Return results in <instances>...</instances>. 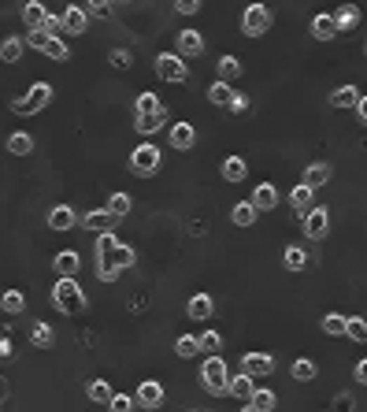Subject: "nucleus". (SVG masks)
<instances>
[{
    "label": "nucleus",
    "mask_w": 367,
    "mask_h": 412,
    "mask_svg": "<svg viewBox=\"0 0 367 412\" xmlns=\"http://www.w3.org/2000/svg\"><path fill=\"white\" fill-rule=\"evenodd\" d=\"M134 260H138V253L130 249L126 241L115 238V230L97 234V241H93V264L97 267L93 272H97L100 282H119L126 267H134Z\"/></svg>",
    "instance_id": "f257e3e1"
},
{
    "label": "nucleus",
    "mask_w": 367,
    "mask_h": 412,
    "mask_svg": "<svg viewBox=\"0 0 367 412\" xmlns=\"http://www.w3.org/2000/svg\"><path fill=\"white\" fill-rule=\"evenodd\" d=\"M52 308L63 316H78L86 308V290L78 286L74 275H60V282L52 286Z\"/></svg>",
    "instance_id": "f03ea898"
},
{
    "label": "nucleus",
    "mask_w": 367,
    "mask_h": 412,
    "mask_svg": "<svg viewBox=\"0 0 367 412\" xmlns=\"http://www.w3.org/2000/svg\"><path fill=\"white\" fill-rule=\"evenodd\" d=\"M201 383H204V390L215 394V397H222V394L230 390V371H227V360H222L219 353L204 357V364H201Z\"/></svg>",
    "instance_id": "7ed1b4c3"
},
{
    "label": "nucleus",
    "mask_w": 367,
    "mask_h": 412,
    "mask_svg": "<svg viewBox=\"0 0 367 412\" xmlns=\"http://www.w3.org/2000/svg\"><path fill=\"white\" fill-rule=\"evenodd\" d=\"M22 41L30 45V48H37V53H45L48 60H56V63H67L71 60V48L63 45V37L48 34V30H26Z\"/></svg>",
    "instance_id": "20e7f679"
},
{
    "label": "nucleus",
    "mask_w": 367,
    "mask_h": 412,
    "mask_svg": "<svg viewBox=\"0 0 367 412\" xmlns=\"http://www.w3.org/2000/svg\"><path fill=\"white\" fill-rule=\"evenodd\" d=\"M48 105H52V86L48 82H34L22 97L11 100V112L15 115H37V112H45Z\"/></svg>",
    "instance_id": "39448f33"
},
{
    "label": "nucleus",
    "mask_w": 367,
    "mask_h": 412,
    "mask_svg": "<svg viewBox=\"0 0 367 412\" xmlns=\"http://www.w3.org/2000/svg\"><path fill=\"white\" fill-rule=\"evenodd\" d=\"M152 67H156V74H160L164 82H189V63L182 60L178 53H160L152 60Z\"/></svg>",
    "instance_id": "423d86ee"
},
{
    "label": "nucleus",
    "mask_w": 367,
    "mask_h": 412,
    "mask_svg": "<svg viewBox=\"0 0 367 412\" xmlns=\"http://www.w3.org/2000/svg\"><path fill=\"white\" fill-rule=\"evenodd\" d=\"M160 164H164V157H160V149H156L152 141H141V145L130 152V171L134 175H156Z\"/></svg>",
    "instance_id": "0eeeda50"
},
{
    "label": "nucleus",
    "mask_w": 367,
    "mask_h": 412,
    "mask_svg": "<svg viewBox=\"0 0 367 412\" xmlns=\"http://www.w3.org/2000/svg\"><path fill=\"white\" fill-rule=\"evenodd\" d=\"M241 30H245V37H264L271 30V11H267V4H248L241 11Z\"/></svg>",
    "instance_id": "6e6552de"
},
{
    "label": "nucleus",
    "mask_w": 367,
    "mask_h": 412,
    "mask_svg": "<svg viewBox=\"0 0 367 412\" xmlns=\"http://www.w3.org/2000/svg\"><path fill=\"white\" fill-rule=\"evenodd\" d=\"M274 368H279V357H274V353H245L241 357V371H248L253 379L274 376Z\"/></svg>",
    "instance_id": "1a4fd4ad"
},
{
    "label": "nucleus",
    "mask_w": 367,
    "mask_h": 412,
    "mask_svg": "<svg viewBox=\"0 0 367 412\" xmlns=\"http://www.w3.org/2000/svg\"><path fill=\"white\" fill-rule=\"evenodd\" d=\"M326 230H331V212H326V208H308L305 212V238L323 241Z\"/></svg>",
    "instance_id": "9d476101"
},
{
    "label": "nucleus",
    "mask_w": 367,
    "mask_h": 412,
    "mask_svg": "<svg viewBox=\"0 0 367 412\" xmlns=\"http://www.w3.org/2000/svg\"><path fill=\"white\" fill-rule=\"evenodd\" d=\"M78 223H82L86 230H93V234H104V230H115V223H119V215H115V212H108V204H104V208L86 212Z\"/></svg>",
    "instance_id": "9b49d317"
},
{
    "label": "nucleus",
    "mask_w": 367,
    "mask_h": 412,
    "mask_svg": "<svg viewBox=\"0 0 367 412\" xmlns=\"http://www.w3.org/2000/svg\"><path fill=\"white\" fill-rule=\"evenodd\" d=\"M175 53H178L182 60L201 56V53H204V37L196 34V30H178V37H175Z\"/></svg>",
    "instance_id": "f8f14e48"
},
{
    "label": "nucleus",
    "mask_w": 367,
    "mask_h": 412,
    "mask_svg": "<svg viewBox=\"0 0 367 412\" xmlns=\"http://www.w3.org/2000/svg\"><path fill=\"white\" fill-rule=\"evenodd\" d=\"M164 126H167V108L149 112V115H134V131H138L141 138H152L156 131H164Z\"/></svg>",
    "instance_id": "ddd939ff"
},
{
    "label": "nucleus",
    "mask_w": 367,
    "mask_h": 412,
    "mask_svg": "<svg viewBox=\"0 0 367 412\" xmlns=\"http://www.w3.org/2000/svg\"><path fill=\"white\" fill-rule=\"evenodd\" d=\"M186 312H189V319L204 324V319H212V312H215V298H212V293H193L189 305H186Z\"/></svg>",
    "instance_id": "4468645a"
},
{
    "label": "nucleus",
    "mask_w": 367,
    "mask_h": 412,
    "mask_svg": "<svg viewBox=\"0 0 367 412\" xmlns=\"http://www.w3.org/2000/svg\"><path fill=\"white\" fill-rule=\"evenodd\" d=\"M274 405H279V397H274V390H267V386H253V394L245 397L248 412H271Z\"/></svg>",
    "instance_id": "2eb2a0df"
},
{
    "label": "nucleus",
    "mask_w": 367,
    "mask_h": 412,
    "mask_svg": "<svg viewBox=\"0 0 367 412\" xmlns=\"http://www.w3.org/2000/svg\"><path fill=\"white\" fill-rule=\"evenodd\" d=\"M48 227L52 230H74L78 227V212L71 204H56V208H48Z\"/></svg>",
    "instance_id": "dca6fc26"
},
{
    "label": "nucleus",
    "mask_w": 367,
    "mask_h": 412,
    "mask_svg": "<svg viewBox=\"0 0 367 412\" xmlns=\"http://www.w3.org/2000/svg\"><path fill=\"white\" fill-rule=\"evenodd\" d=\"M138 405L141 408H160L164 405V386L156 383V379H145L138 386Z\"/></svg>",
    "instance_id": "f3484780"
},
{
    "label": "nucleus",
    "mask_w": 367,
    "mask_h": 412,
    "mask_svg": "<svg viewBox=\"0 0 367 412\" xmlns=\"http://www.w3.org/2000/svg\"><path fill=\"white\" fill-rule=\"evenodd\" d=\"M45 19H48V8L41 4V0H26V4H22L26 30H45Z\"/></svg>",
    "instance_id": "a211bd4d"
},
{
    "label": "nucleus",
    "mask_w": 367,
    "mask_h": 412,
    "mask_svg": "<svg viewBox=\"0 0 367 412\" xmlns=\"http://www.w3.org/2000/svg\"><path fill=\"white\" fill-rule=\"evenodd\" d=\"M52 272H56V275H78V272H82V256H78L74 249L56 253V260H52Z\"/></svg>",
    "instance_id": "6ab92c4d"
},
{
    "label": "nucleus",
    "mask_w": 367,
    "mask_h": 412,
    "mask_svg": "<svg viewBox=\"0 0 367 412\" xmlns=\"http://www.w3.org/2000/svg\"><path fill=\"white\" fill-rule=\"evenodd\" d=\"M196 145V131L189 123H175L171 126V149H178V152H189Z\"/></svg>",
    "instance_id": "aec40b11"
},
{
    "label": "nucleus",
    "mask_w": 367,
    "mask_h": 412,
    "mask_svg": "<svg viewBox=\"0 0 367 412\" xmlns=\"http://www.w3.org/2000/svg\"><path fill=\"white\" fill-rule=\"evenodd\" d=\"M331 175H334V167L326 164V160H316V164L305 167V182H308L312 190H319L323 182H331Z\"/></svg>",
    "instance_id": "412c9836"
},
{
    "label": "nucleus",
    "mask_w": 367,
    "mask_h": 412,
    "mask_svg": "<svg viewBox=\"0 0 367 412\" xmlns=\"http://www.w3.org/2000/svg\"><path fill=\"white\" fill-rule=\"evenodd\" d=\"M253 204H256L260 212H274V204H279V190H274L271 182H260L253 190Z\"/></svg>",
    "instance_id": "4be33fe9"
},
{
    "label": "nucleus",
    "mask_w": 367,
    "mask_h": 412,
    "mask_svg": "<svg viewBox=\"0 0 367 412\" xmlns=\"http://www.w3.org/2000/svg\"><path fill=\"white\" fill-rule=\"evenodd\" d=\"M360 97H363L360 86H338L334 93H331V105H334V108H356Z\"/></svg>",
    "instance_id": "5701e85b"
},
{
    "label": "nucleus",
    "mask_w": 367,
    "mask_h": 412,
    "mask_svg": "<svg viewBox=\"0 0 367 412\" xmlns=\"http://www.w3.org/2000/svg\"><path fill=\"white\" fill-rule=\"evenodd\" d=\"M256 215H260V208H256L253 201H238V204L230 208V220H234V227H253V223H256Z\"/></svg>",
    "instance_id": "b1692460"
},
{
    "label": "nucleus",
    "mask_w": 367,
    "mask_h": 412,
    "mask_svg": "<svg viewBox=\"0 0 367 412\" xmlns=\"http://www.w3.org/2000/svg\"><path fill=\"white\" fill-rule=\"evenodd\" d=\"M86 27H89V15L82 8H67V11H63V30H67L71 37L86 34Z\"/></svg>",
    "instance_id": "393cba45"
},
{
    "label": "nucleus",
    "mask_w": 367,
    "mask_h": 412,
    "mask_svg": "<svg viewBox=\"0 0 367 412\" xmlns=\"http://www.w3.org/2000/svg\"><path fill=\"white\" fill-rule=\"evenodd\" d=\"M312 201H316V190H312L308 182H297V186L290 190V204H293V208H297L300 215H305V212L312 208Z\"/></svg>",
    "instance_id": "a878e982"
},
{
    "label": "nucleus",
    "mask_w": 367,
    "mask_h": 412,
    "mask_svg": "<svg viewBox=\"0 0 367 412\" xmlns=\"http://www.w3.org/2000/svg\"><path fill=\"white\" fill-rule=\"evenodd\" d=\"M334 22H338V34L356 30L360 27V8L356 4H342V8H338V15H334Z\"/></svg>",
    "instance_id": "bb28decb"
},
{
    "label": "nucleus",
    "mask_w": 367,
    "mask_h": 412,
    "mask_svg": "<svg viewBox=\"0 0 367 412\" xmlns=\"http://www.w3.org/2000/svg\"><path fill=\"white\" fill-rule=\"evenodd\" d=\"M334 34H338L334 15H316L312 19V37H316V41H334Z\"/></svg>",
    "instance_id": "cd10ccee"
},
{
    "label": "nucleus",
    "mask_w": 367,
    "mask_h": 412,
    "mask_svg": "<svg viewBox=\"0 0 367 412\" xmlns=\"http://www.w3.org/2000/svg\"><path fill=\"white\" fill-rule=\"evenodd\" d=\"M8 152H11V157H30V152H34V138L26 131L8 134Z\"/></svg>",
    "instance_id": "c85d7f7f"
},
{
    "label": "nucleus",
    "mask_w": 367,
    "mask_h": 412,
    "mask_svg": "<svg viewBox=\"0 0 367 412\" xmlns=\"http://www.w3.org/2000/svg\"><path fill=\"white\" fill-rule=\"evenodd\" d=\"M30 342L37 345V350H52V345H56V331H52L48 324H41V319H37V324L30 327Z\"/></svg>",
    "instance_id": "c756f323"
},
{
    "label": "nucleus",
    "mask_w": 367,
    "mask_h": 412,
    "mask_svg": "<svg viewBox=\"0 0 367 412\" xmlns=\"http://www.w3.org/2000/svg\"><path fill=\"white\" fill-rule=\"evenodd\" d=\"M0 308H4L8 316L26 312V293L22 290H4V293H0Z\"/></svg>",
    "instance_id": "7c9ffc66"
},
{
    "label": "nucleus",
    "mask_w": 367,
    "mask_h": 412,
    "mask_svg": "<svg viewBox=\"0 0 367 412\" xmlns=\"http://www.w3.org/2000/svg\"><path fill=\"white\" fill-rule=\"evenodd\" d=\"M245 74V63L238 56H219V79L222 82H234V79H241Z\"/></svg>",
    "instance_id": "2f4dec72"
},
{
    "label": "nucleus",
    "mask_w": 367,
    "mask_h": 412,
    "mask_svg": "<svg viewBox=\"0 0 367 412\" xmlns=\"http://www.w3.org/2000/svg\"><path fill=\"white\" fill-rule=\"evenodd\" d=\"M245 175H248V167H245L241 157H227V160H222V178H227V182H245Z\"/></svg>",
    "instance_id": "473e14b6"
},
{
    "label": "nucleus",
    "mask_w": 367,
    "mask_h": 412,
    "mask_svg": "<svg viewBox=\"0 0 367 412\" xmlns=\"http://www.w3.org/2000/svg\"><path fill=\"white\" fill-rule=\"evenodd\" d=\"M230 97H234V89H230V82H222V79H215L212 86H208V100H212L215 108H227L230 105Z\"/></svg>",
    "instance_id": "72a5a7b5"
},
{
    "label": "nucleus",
    "mask_w": 367,
    "mask_h": 412,
    "mask_svg": "<svg viewBox=\"0 0 367 412\" xmlns=\"http://www.w3.org/2000/svg\"><path fill=\"white\" fill-rule=\"evenodd\" d=\"M282 264H286V272H305V267H308V256H305V249H300V246H286Z\"/></svg>",
    "instance_id": "f704fd0d"
},
{
    "label": "nucleus",
    "mask_w": 367,
    "mask_h": 412,
    "mask_svg": "<svg viewBox=\"0 0 367 412\" xmlns=\"http://www.w3.org/2000/svg\"><path fill=\"white\" fill-rule=\"evenodd\" d=\"M253 386H256V383H253V376H248V371H241V376H234V379H230V390H227V394H230V397H238V401H245V397L253 394Z\"/></svg>",
    "instance_id": "c9c22d12"
},
{
    "label": "nucleus",
    "mask_w": 367,
    "mask_h": 412,
    "mask_svg": "<svg viewBox=\"0 0 367 412\" xmlns=\"http://www.w3.org/2000/svg\"><path fill=\"white\" fill-rule=\"evenodd\" d=\"M293 379L297 383H312V379H316L319 376V368H316V360H308V357H300V360H293Z\"/></svg>",
    "instance_id": "e433bc0d"
},
{
    "label": "nucleus",
    "mask_w": 367,
    "mask_h": 412,
    "mask_svg": "<svg viewBox=\"0 0 367 412\" xmlns=\"http://www.w3.org/2000/svg\"><path fill=\"white\" fill-rule=\"evenodd\" d=\"M86 397H89V401H97V405H108L112 401V386L104 379H93V383H86Z\"/></svg>",
    "instance_id": "4c0bfd02"
},
{
    "label": "nucleus",
    "mask_w": 367,
    "mask_h": 412,
    "mask_svg": "<svg viewBox=\"0 0 367 412\" xmlns=\"http://www.w3.org/2000/svg\"><path fill=\"white\" fill-rule=\"evenodd\" d=\"M22 48H26L22 37H4V41H0V60H4V63H15V60L22 56Z\"/></svg>",
    "instance_id": "58836bf2"
},
{
    "label": "nucleus",
    "mask_w": 367,
    "mask_h": 412,
    "mask_svg": "<svg viewBox=\"0 0 367 412\" xmlns=\"http://www.w3.org/2000/svg\"><path fill=\"white\" fill-rule=\"evenodd\" d=\"M345 338L367 342V319L363 316H345Z\"/></svg>",
    "instance_id": "ea45409f"
},
{
    "label": "nucleus",
    "mask_w": 367,
    "mask_h": 412,
    "mask_svg": "<svg viewBox=\"0 0 367 412\" xmlns=\"http://www.w3.org/2000/svg\"><path fill=\"white\" fill-rule=\"evenodd\" d=\"M175 353L186 357V360H189V357H201V353H204V350H201V338H193V334H182V338L175 342Z\"/></svg>",
    "instance_id": "a19ab883"
},
{
    "label": "nucleus",
    "mask_w": 367,
    "mask_h": 412,
    "mask_svg": "<svg viewBox=\"0 0 367 412\" xmlns=\"http://www.w3.org/2000/svg\"><path fill=\"white\" fill-rule=\"evenodd\" d=\"M130 208H134L130 193H112V197H108V212H115L119 220H123V215H130Z\"/></svg>",
    "instance_id": "79ce46f5"
},
{
    "label": "nucleus",
    "mask_w": 367,
    "mask_h": 412,
    "mask_svg": "<svg viewBox=\"0 0 367 412\" xmlns=\"http://www.w3.org/2000/svg\"><path fill=\"white\" fill-rule=\"evenodd\" d=\"M164 105H160V97L156 93H141L138 100H134V115H149V112H160Z\"/></svg>",
    "instance_id": "37998d69"
},
{
    "label": "nucleus",
    "mask_w": 367,
    "mask_h": 412,
    "mask_svg": "<svg viewBox=\"0 0 367 412\" xmlns=\"http://www.w3.org/2000/svg\"><path fill=\"white\" fill-rule=\"evenodd\" d=\"M319 327H323V334H331V338H334V334H345V316H338V312H326Z\"/></svg>",
    "instance_id": "c03bdc74"
},
{
    "label": "nucleus",
    "mask_w": 367,
    "mask_h": 412,
    "mask_svg": "<svg viewBox=\"0 0 367 412\" xmlns=\"http://www.w3.org/2000/svg\"><path fill=\"white\" fill-rule=\"evenodd\" d=\"M89 15L112 19V15H115V0H89Z\"/></svg>",
    "instance_id": "a18cd8bd"
},
{
    "label": "nucleus",
    "mask_w": 367,
    "mask_h": 412,
    "mask_svg": "<svg viewBox=\"0 0 367 412\" xmlns=\"http://www.w3.org/2000/svg\"><path fill=\"white\" fill-rule=\"evenodd\" d=\"M108 63H112L115 71H130V63H134V56H130L126 48H112V53H108Z\"/></svg>",
    "instance_id": "49530a36"
},
{
    "label": "nucleus",
    "mask_w": 367,
    "mask_h": 412,
    "mask_svg": "<svg viewBox=\"0 0 367 412\" xmlns=\"http://www.w3.org/2000/svg\"><path fill=\"white\" fill-rule=\"evenodd\" d=\"M134 405H138V397H130V394H112V401H108L112 412H130Z\"/></svg>",
    "instance_id": "de8ad7c7"
},
{
    "label": "nucleus",
    "mask_w": 367,
    "mask_h": 412,
    "mask_svg": "<svg viewBox=\"0 0 367 412\" xmlns=\"http://www.w3.org/2000/svg\"><path fill=\"white\" fill-rule=\"evenodd\" d=\"M201 350H204V353H219V350H222L219 331H204V334H201Z\"/></svg>",
    "instance_id": "09e8293b"
},
{
    "label": "nucleus",
    "mask_w": 367,
    "mask_h": 412,
    "mask_svg": "<svg viewBox=\"0 0 367 412\" xmlns=\"http://www.w3.org/2000/svg\"><path fill=\"white\" fill-rule=\"evenodd\" d=\"M175 11L178 15H196V11H201V0H175Z\"/></svg>",
    "instance_id": "8fccbe9b"
},
{
    "label": "nucleus",
    "mask_w": 367,
    "mask_h": 412,
    "mask_svg": "<svg viewBox=\"0 0 367 412\" xmlns=\"http://www.w3.org/2000/svg\"><path fill=\"white\" fill-rule=\"evenodd\" d=\"M234 115H241V112H248V97L245 93H238V89H234V97H230V105H227Z\"/></svg>",
    "instance_id": "3c124183"
},
{
    "label": "nucleus",
    "mask_w": 367,
    "mask_h": 412,
    "mask_svg": "<svg viewBox=\"0 0 367 412\" xmlns=\"http://www.w3.org/2000/svg\"><path fill=\"white\" fill-rule=\"evenodd\" d=\"M45 30L60 37V34H63V15H52V11H48V19H45Z\"/></svg>",
    "instance_id": "603ef678"
},
{
    "label": "nucleus",
    "mask_w": 367,
    "mask_h": 412,
    "mask_svg": "<svg viewBox=\"0 0 367 412\" xmlns=\"http://www.w3.org/2000/svg\"><path fill=\"white\" fill-rule=\"evenodd\" d=\"M334 408H356V397H352V394H338L334 397Z\"/></svg>",
    "instance_id": "864d4df0"
},
{
    "label": "nucleus",
    "mask_w": 367,
    "mask_h": 412,
    "mask_svg": "<svg viewBox=\"0 0 367 412\" xmlns=\"http://www.w3.org/2000/svg\"><path fill=\"white\" fill-rule=\"evenodd\" d=\"M352 376H356V383H360V386H367V357L360 360L356 368H352Z\"/></svg>",
    "instance_id": "5fc2aeb1"
},
{
    "label": "nucleus",
    "mask_w": 367,
    "mask_h": 412,
    "mask_svg": "<svg viewBox=\"0 0 367 412\" xmlns=\"http://www.w3.org/2000/svg\"><path fill=\"white\" fill-rule=\"evenodd\" d=\"M356 115H360V123L367 126V93L360 97V105H356Z\"/></svg>",
    "instance_id": "6e6d98bb"
},
{
    "label": "nucleus",
    "mask_w": 367,
    "mask_h": 412,
    "mask_svg": "<svg viewBox=\"0 0 367 412\" xmlns=\"http://www.w3.org/2000/svg\"><path fill=\"white\" fill-rule=\"evenodd\" d=\"M0 357H11V342L8 338H0Z\"/></svg>",
    "instance_id": "4d7b16f0"
},
{
    "label": "nucleus",
    "mask_w": 367,
    "mask_h": 412,
    "mask_svg": "<svg viewBox=\"0 0 367 412\" xmlns=\"http://www.w3.org/2000/svg\"><path fill=\"white\" fill-rule=\"evenodd\" d=\"M115 4H130V0H115Z\"/></svg>",
    "instance_id": "13d9d810"
},
{
    "label": "nucleus",
    "mask_w": 367,
    "mask_h": 412,
    "mask_svg": "<svg viewBox=\"0 0 367 412\" xmlns=\"http://www.w3.org/2000/svg\"><path fill=\"white\" fill-rule=\"evenodd\" d=\"M363 56H367V41H363Z\"/></svg>",
    "instance_id": "bf43d9fd"
}]
</instances>
